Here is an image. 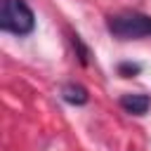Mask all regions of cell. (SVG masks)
Instances as JSON below:
<instances>
[{
  "mask_svg": "<svg viewBox=\"0 0 151 151\" xmlns=\"http://www.w3.org/2000/svg\"><path fill=\"white\" fill-rule=\"evenodd\" d=\"M71 40H73V47L78 50V57H80V64H87V50H85V45L80 42V35H78V33H73V35H71Z\"/></svg>",
  "mask_w": 151,
  "mask_h": 151,
  "instance_id": "obj_5",
  "label": "cell"
},
{
  "mask_svg": "<svg viewBox=\"0 0 151 151\" xmlns=\"http://www.w3.org/2000/svg\"><path fill=\"white\" fill-rule=\"evenodd\" d=\"M120 106L132 116H144L149 111V106H151V97L149 94H123Z\"/></svg>",
  "mask_w": 151,
  "mask_h": 151,
  "instance_id": "obj_3",
  "label": "cell"
},
{
  "mask_svg": "<svg viewBox=\"0 0 151 151\" xmlns=\"http://www.w3.org/2000/svg\"><path fill=\"white\" fill-rule=\"evenodd\" d=\"M0 28L12 35H28L35 28V14L26 0H2Z\"/></svg>",
  "mask_w": 151,
  "mask_h": 151,
  "instance_id": "obj_1",
  "label": "cell"
},
{
  "mask_svg": "<svg viewBox=\"0 0 151 151\" xmlns=\"http://www.w3.org/2000/svg\"><path fill=\"white\" fill-rule=\"evenodd\" d=\"M106 28L113 38L120 40H137V38H146L151 35V17L142 14V12H118L111 14L106 21Z\"/></svg>",
  "mask_w": 151,
  "mask_h": 151,
  "instance_id": "obj_2",
  "label": "cell"
},
{
  "mask_svg": "<svg viewBox=\"0 0 151 151\" xmlns=\"http://www.w3.org/2000/svg\"><path fill=\"white\" fill-rule=\"evenodd\" d=\"M118 71H120L125 78H130L132 73H137V71H139V64H120V66H118Z\"/></svg>",
  "mask_w": 151,
  "mask_h": 151,
  "instance_id": "obj_6",
  "label": "cell"
},
{
  "mask_svg": "<svg viewBox=\"0 0 151 151\" xmlns=\"http://www.w3.org/2000/svg\"><path fill=\"white\" fill-rule=\"evenodd\" d=\"M61 97H64V101H68V104H73V106H83V104H87V99H90L87 90H85L80 83H66V85L61 87Z\"/></svg>",
  "mask_w": 151,
  "mask_h": 151,
  "instance_id": "obj_4",
  "label": "cell"
}]
</instances>
